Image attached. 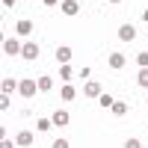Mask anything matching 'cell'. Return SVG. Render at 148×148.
<instances>
[{
  "mask_svg": "<svg viewBox=\"0 0 148 148\" xmlns=\"http://www.w3.org/2000/svg\"><path fill=\"white\" fill-rule=\"evenodd\" d=\"M110 3H119V0H110Z\"/></svg>",
  "mask_w": 148,
  "mask_h": 148,
  "instance_id": "cell-26",
  "label": "cell"
},
{
  "mask_svg": "<svg viewBox=\"0 0 148 148\" xmlns=\"http://www.w3.org/2000/svg\"><path fill=\"white\" fill-rule=\"evenodd\" d=\"M53 148H68V139H56V142H53Z\"/></svg>",
  "mask_w": 148,
  "mask_h": 148,
  "instance_id": "cell-22",
  "label": "cell"
},
{
  "mask_svg": "<svg viewBox=\"0 0 148 148\" xmlns=\"http://www.w3.org/2000/svg\"><path fill=\"white\" fill-rule=\"evenodd\" d=\"M68 59H71V47H65V45H62V47H56V62H59V65H65Z\"/></svg>",
  "mask_w": 148,
  "mask_h": 148,
  "instance_id": "cell-7",
  "label": "cell"
},
{
  "mask_svg": "<svg viewBox=\"0 0 148 148\" xmlns=\"http://www.w3.org/2000/svg\"><path fill=\"white\" fill-rule=\"evenodd\" d=\"M45 6H62V0H45Z\"/></svg>",
  "mask_w": 148,
  "mask_h": 148,
  "instance_id": "cell-24",
  "label": "cell"
},
{
  "mask_svg": "<svg viewBox=\"0 0 148 148\" xmlns=\"http://www.w3.org/2000/svg\"><path fill=\"white\" fill-rule=\"evenodd\" d=\"M15 30H18V36H30V33H33V21H27V18L18 21V24H15Z\"/></svg>",
  "mask_w": 148,
  "mask_h": 148,
  "instance_id": "cell-9",
  "label": "cell"
},
{
  "mask_svg": "<svg viewBox=\"0 0 148 148\" xmlns=\"http://www.w3.org/2000/svg\"><path fill=\"white\" fill-rule=\"evenodd\" d=\"M51 125H53L51 119H39V121H36V130H42V133H45V130H51Z\"/></svg>",
  "mask_w": 148,
  "mask_h": 148,
  "instance_id": "cell-18",
  "label": "cell"
},
{
  "mask_svg": "<svg viewBox=\"0 0 148 148\" xmlns=\"http://www.w3.org/2000/svg\"><path fill=\"white\" fill-rule=\"evenodd\" d=\"M110 68H125V53H110Z\"/></svg>",
  "mask_w": 148,
  "mask_h": 148,
  "instance_id": "cell-12",
  "label": "cell"
},
{
  "mask_svg": "<svg viewBox=\"0 0 148 148\" xmlns=\"http://www.w3.org/2000/svg\"><path fill=\"white\" fill-rule=\"evenodd\" d=\"M18 86H21V83H15L12 77H6V80H3V95H12V92L18 89Z\"/></svg>",
  "mask_w": 148,
  "mask_h": 148,
  "instance_id": "cell-15",
  "label": "cell"
},
{
  "mask_svg": "<svg viewBox=\"0 0 148 148\" xmlns=\"http://www.w3.org/2000/svg\"><path fill=\"white\" fill-rule=\"evenodd\" d=\"M15 3H18V0H3V6H6V9H12Z\"/></svg>",
  "mask_w": 148,
  "mask_h": 148,
  "instance_id": "cell-25",
  "label": "cell"
},
{
  "mask_svg": "<svg viewBox=\"0 0 148 148\" xmlns=\"http://www.w3.org/2000/svg\"><path fill=\"white\" fill-rule=\"evenodd\" d=\"M113 113H116V116H127V104H125V101H116V104H113Z\"/></svg>",
  "mask_w": 148,
  "mask_h": 148,
  "instance_id": "cell-17",
  "label": "cell"
},
{
  "mask_svg": "<svg viewBox=\"0 0 148 148\" xmlns=\"http://www.w3.org/2000/svg\"><path fill=\"white\" fill-rule=\"evenodd\" d=\"M18 142H12V139H3V142H0V148H15Z\"/></svg>",
  "mask_w": 148,
  "mask_h": 148,
  "instance_id": "cell-21",
  "label": "cell"
},
{
  "mask_svg": "<svg viewBox=\"0 0 148 148\" xmlns=\"http://www.w3.org/2000/svg\"><path fill=\"white\" fill-rule=\"evenodd\" d=\"M136 80H139V86H145V89H148V68H139Z\"/></svg>",
  "mask_w": 148,
  "mask_h": 148,
  "instance_id": "cell-19",
  "label": "cell"
},
{
  "mask_svg": "<svg viewBox=\"0 0 148 148\" xmlns=\"http://www.w3.org/2000/svg\"><path fill=\"white\" fill-rule=\"evenodd\" d=\"M136 59H139V68H148V51H142Z\"/></svg>",
  "mask_w": 148,
  "mask_h": 148,
  "instance_id": "cell-20",
  "label": "cell"
},
{
  "mask_svg": "<svg viewBox=\"0 0 148 148\" xmlns=\"http://www.w3.org/2000/svg\"><path fill=\"white\" fill-rule=\"evenodd\" d=\"M119 39L121 42H133V39H136V30H133L130 24H125V27H119Z\"/></svg>",
  "mask_w": 148,
  "mask_h": 148,
  "instance_id": "cell-4",
  "label": "cell"
},
{
  "mask_svg": "<svg viewBox=\"0 0 148 148\" xmlns=\"http://www.w3.org/2000/svg\"><path fill=\"white\" fill-rule=\"evenodd\" d=\"M18 92H21L24 98H33L36 92H39V80H33V77H24V80H21V86H18Z\"/></svg>",
  "mask_w": 148,
  "mask_h": 148,
  "instance_id": "cell-1",
  "label": "cell"
},
{
  "mask_svg": "<svg viewBox=\"0 0 148 148\" xmlns=\"http://www.w3.org/2000/svg\"><path fill=\"white\" fill-rule=\"evenodd\" d=\"M62 12H65L68 18H74L80 12V3H77V0H62Z\"/></svg>",
  "mask_w": 148,
  "mask_h": 148,
  "instance_id": "cell-5",
  "label": "cell"
},
{
  "mask_svg": "<svg viewBox=\"0 0 148 148\" xmlns=\"http://www.w3.org/2000/svg\"><path fill=\"white\" fill-rule=\"evenodd\" d=\"M59 77H62L65 83H71V77H74V71H71V65L65 62V65H59Z\"/></svg>",
  "mask_w": 148,
  "mask_h": 148,
  "instance_id": "cell-14",
  "label": "cell"
},
{
  "mask_svg": "<svg viewBox=\"0 0 148 148\" xmlns=\"http://www.w3.org/2000/svg\"><path fill=\"white\" fill-rule=\"evenodd\" d=\"M59 98H62V101H74V98H77V92H74V86H71V83H65L62 89H59Z\"/></svg>",
  "mask_w": 148,
  "mask_h": 148,
  "instance_id": "cell-8",
  "label": "cell"
},
{
  "mask_svg": "<svg viewBox=\"0 0 148 148\" xmlns=\"http://www.w3.org/2000/svg\"><path fill=\"white\" fill-rule=\"evenodd\" d=\"M21 51H24V45H18V39H6L3 42V53L6 56H18Z\"/></svg>",
  "mask_w": 148,
  "mask_h": 148,
  "instance_id": "cell-2",
  "label": "cell"
},
{
  "mask_svg": "<svg viewBox=\"0 0 148 148\" xmlns=\"http://www.w3.org/2000/svg\"><path fill=\"white\" fill-rule=\"evenodd\" d=\"M21 56L30 59V62H33V59H39V45H36V42H27V45H24V51H21Z\"/></svg>",
  "mask_w": 148,
  "mask_h": 148,
  "instance_id": "cell-3",
  "label": "cell"
},
{
  "mask_svg": "<svg viewBox=\"0 0 148 148\" xmlns=\"http://www.w3.org/2000/svg\"><path fill=\"white\" fill-rule=\"evenodd\" d=\"M125 148H139V139H127V142H125Z\"/></svg>",
  "mask_w": 148,
  "mask_h": 148,
  "instance_id": "cell-23",
  "label": "cell"
},
{
  "mask_svg": "<svg viewBox=\"0 0 148 148\" xmlns=\"http://www.w3.org/2000/svg\"><path fill=\"white\" fill-rule=\"evenodd\" d=\"M98 101H101V107H107V110H113V95H107V92H101V98H98Z\"/></svg>",
  "mask_w": 148,
  "mask_h": 148,
  "instance_id": "cell-16",
  "label": "cell"
},
{
  "mask_svg": "<svg viewBox=\"0 0 148 148\" xmlns=\"http://www.w3.org/2000/svg\"><path fill=\"white\" fill-rule=\"evenodd\" d=\"M86 95H89V98H101V86H98L95 80H89V83H86V89H83Z\"/></svg>",
  "mask_w": 148,
  "mask_h": 148,
  "instance_id": "cell-10",
  "label": "cell"
},
{
  "mask_svg": "<svg viewBox=\"0 0 148 148\" xmlns=\"http://www.w3.org/2000/svg\"><path fill=\"white\" fill-rule=\"evenodd\" d=\"M51 121H53V125H56V127H65V125H68V121H71V116L65 113V110H56V113H53V119H51Z\"/></svg>",
  "mask_w": 148,
  "mask_h": 148,
  "instance_id": "cell-6",
  "label": "cell"
},
{
  "mask_svg": "<svg viewBox=\"0 0 148 148\" xmlns=\"http://www.w3.org/2000/svg\"><path fill=\"white\" fill-rule=\"evenodd\" d=\"M51 89H53V80L47 77V74H45V77H39V92H51Z\"/></svg>",
  "mask_w": 148,
  "mask_h": 148,
  "instance_id": "cell-13",
  "label": "cell"
},
{
  "mask_svg": "<svg viewBox=\"0 0 148 148\" xmlns=\"http://www.w3.org/2000/svg\"><path fill=\"white\" fill-rule=\"evenodd\" d=\"M15 142H18V145H24V148L33 145V133H30V130H21L18 136H15Z\"/></svg>",
  "mask_w": 148,
  "mask_h": 148,
  "instance_id": "cell-11",
  "label": "cell"
}]
</instances>
